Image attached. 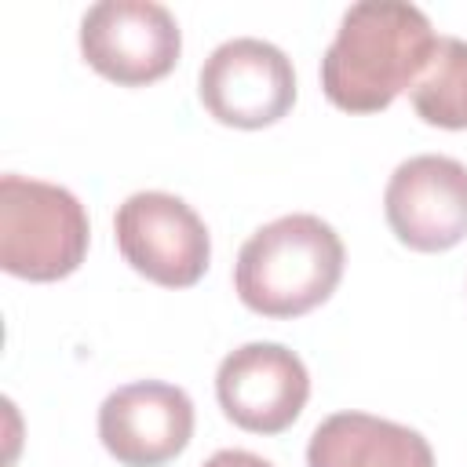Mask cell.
<instances>
[{"mask_svg": "<svg viewBox=\"0 0 467 467\" xmlns=\"http://www.w3.org/2000/svg\"><path fill=\"white\" fill-rule=\"evenodd\" d=\"M201 467H274V463L263 460V456H255V452H248V449H219Z\"/></svg>", "mask_w": 467, "mask_h": 467, "instance_id": "obj_12", "label": "cell"}, {"mask_svg": "<svg viewBox=\"0 0 467 467\" xmlns=\"http://www.w3.org/2000/svg\"><path fill=\"white\" fill-rule=\"evenodd\" d=\"M179 51L182 33L164 4L102 0L80 18L84 62L120 88H142L168 77L179 62Z\"/></svg>", "mask_w": 467, "mask_h": 467, "instance_id": "obj_5", "label": "cell"}, {"mask_svg": "<svg viewBox=\"0 0 467 467\" xmlns=\"http://www.w3.org/2000/svg\"><path fill=\"white\" fill-rule=\"evenodd\" d=\"M383 212L394 237L412 252H449L467 237V164L420 153L394 168Z\"/></svg>", "mask_w": 467, "mask_h": 467, "instance_id": "obj_8", "label": "cell"}, {"mask_svg": "<svg viewBox=\"0 0 467 467\" xmlns=\"http://www.w3.org/2000/svg\"><path fill=\"white\" fill-rule=\"evenodd\" d=\"M306 467H434V452L427 438L405 423L336 412L314 427Z\"/></svg>", "mask_w": 467, "mask_h": 467, "instance_id": "obj_10", "label": "cell"}, {"mask_svg": "<svg viewBox=\"0 0 467 467\" xmlns=\"http://www.w3.org/2000/svg\"><path fill=\"white\" fill-rule=\"evenodd\" d=\"M204 109L226 128H270L296 102V73L288 55L259 36L219 44L197 77Z\"/></svg>", "mask_w": 467, "mask_h": 467, "instance_id": "obj_6", "label": "cell"}, {"mask_svg": "<svg viewBox=\"0 0 467 467\" xmlns=\"http://www.w3.org/2000/svg\"><path fill=\"white\" fill-rule=\"evenodd\" d=\"M215 398L241 431L281 434L299 420L310 398V376L296 350L281 343H244L219 361Z\"/></svg>", "mask_w": 467, "mask_h": 467, "instance_id": "obj_7", "label": "cell"}, {"mask_svg": "<svg viewBox=\"0 0 467 467\" xmlns=\"http://www.w3.org/2000/svg\"><path fill=\"white\" fill-rule=\"evenodd\" d=\"M113 234L124 263L164 288L197 285L212 259V237L201 215L164 190L131 193L113 215Z\"/></svg>", "mask_w": 467, "mask_h": 467, "instance_id": "obj_4", "label": "cell"}, {"mask_svg": "<svg viewBox=\"0 0 467 467\" xmlns=\"http://www.w3.org/2000/svg\"><path fill=\"white\" fill-rule=\"evenodd\" d=\"M431 18L401 0L354 4L321 58V91L336 109L379 113L412 91L434 55Z\"/></svg>", "mask_w": 467, "mask_h": 467, "instance_id": "obj_1", "label": "cell"}, {"mask_svg": "<svg viewBox=\"0 0 467 467\" xmlns=\"http://www.w3.org/2000/svg\"><path fill=\"white\" fill-rule=\"evenodd\" d=\"M420 120L449 131L467 128V40L438 36L434 55L409 91Z\"/></svg>", "mask_w": 467, "mask_h": 467, "instance_id": "obj_11", "label": "cell"}, {"mask_svg": "<svg viewBox=\"0 0 467 467\" xmlns=\"http://www.w3.org/2000/svg\"><path fill=\"white\" fill-rule=\"evenodd\" d=\"M99 438L120 467H164L193 438V401L175 383H124L99 405Z\"/></svg>", "mask_w": 467, "mask_h": 467, "instance_id": "obj_9", "label": "cell"}, {"mask_svg": "<svg viewBox=\"0 0 467 467\" xmlns=\"http://www.w3.org/2000/svg\"><path fill=\"white\" fill-rule=\"evenodd\" d=\"M88 212L55 182L0 179V266L22 281H62L88 255Z\"/></svg>", "mask_w": 467, "mask_h": 467, "instance_id": "obj_3", "label": "cell"}, {"mask_svg": "<svg viewBox=\"0 0 467 467\" xmlns=\"http://www.w3.org/2000/svg\"><path fill=\"white\" fill-rule=\"evenodd\" d=\"M339 234L306 212L259 226L237 252L234 288L263 317H303L321 306L343 277Z\"/></svg>", "mask_w": 467, "mask_h": 467, "instance_id": "obj_2", "label": "cell"}]
</instances>
